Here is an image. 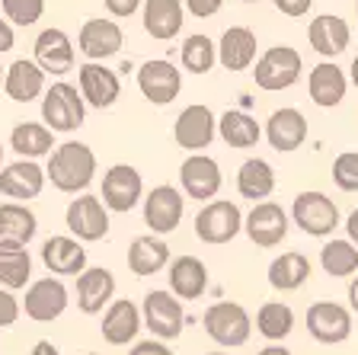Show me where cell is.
I'll return each instance as SVG.
<instances>
[{
  "label": "cell",
  "mask_w": 358,
  "mask_h": 355,
  "mask_svg": "<svg viewBox=\"0 0 358 355\" xmlns=\"http://www.w3.org/2000/svg\"><path fill=\"white\" fill-rule=\"evenodd\" d=\"M93 176H96V154L83 141H64L48 154L45 179H52L58 193L83 195V189L93 183Z\"/></svg>",
  "instance_id": "6da1fadb"
},
{
  "label": "cell",
  "mask_w": 358,
  "mask_h": 355,
  "mask_svg": "<svg viewBox=\"0 0 358 355\" xmlns=\"http://www.w3.org/2000/svg\"><path fill=\"white\" fill-rule=\"evenodd\" d=\"M87 118V103H83L80 90L71 87L64 81H55L52 87L45 90L42 97V125L48 132H77Z\"/></svg>",
  "instance_id": "7a4b0ae2"
},
{
  "label": "cell",
  "mask_w": 358,
  "mask_h": 355,
  "mask_svg": "<svg viewBox=\"0 0 358 355\" xmlns=\"http://www.w3.org/2000/svg\"><path fill=\"white\" fill-rule=\"evenodd\" d=\"M201 323H205V333L224 349L246 346V342H250V333H253V317H250L246 307L237 301L211 304L208 311H205V317H201Z\"/></svg>",
  "instance_id": "3957f363"
},
{
  "label": "cell",
  "mask_w": 358,
  "mask_h": 355,
  "mask_svg": "<svg viewBox=\"0 0 358 355\" xmlns=\"http://www.w3.org/2000/svg\"><path fill=\"white\" fill-rule=\"evenodd\" d=\"M301 71H304V61L301 52L291 48V45H275V48H266L256 61V87L266 90V93H278V90H288L301 81Z\"/></svg>",
  "instance_id": "277c9868"
},
{
  "label": "cell",
  "mask_w": 358,
  "mask_h": 355,
  "mask_svg": "<svg viewBox=\"0 0 358 355\" xmlns=\"http://www.w3.org/2000/svg\"><path fill=\"white\" fill-rule=\"evenodd\" d=\"M141 320L148 326L154 340L160 342H170V340H179L182 336V326H186V311L179 298L173 295L170 288H154L144 295V304H141Z\"/></svg>",
  "instance_id": "5b68a950"
},
{
  "label": "cell",
  "mask_w": 358,
  "mask_h": 355,
  "mask_svg": "<svg viewBox=\"0 0 358 355\" xmlns=\"http://www.w3.org/2000/svg\"><path fill=\"white\" fill-rule=\"evenodd\" d=\"M240 230H243V211L237 202L215 199L208 205H201V211L195 215V237L208 246L231 244Z\"/></svg>",
  "instance_id": "8992f818"
},
{
  "label": "cell",
  "mask_w": 358,
  "mask_h": 355,
  "mask_svg": "<svg viewBox=\"0 0 358 355\" xmlns=\"http://www.w3.org/2000/svg\"><path fill=\"white\" fill-rule=\"evenodd\" d=\"M291 221L310 237H329L339 228V208L327 193L307 189V193H298L291 202Z\"/></svg>",
  "instance_id": "52a82bcc"
},
{
  "label": "cell",
  "mask_w": 358,
  "mask_h": 355,
  "mask_svg": "<svg viewBox=\"0 0 358 355\" xmlns=\"http://www.w3.org/2000/svg\"><path fill=\"white\" fill-rule=\"evenodd\" d=\"M64 224L67 230L74 234V240L80 244H96V240H106L109 234V208L103 205L99 195H77L64 211Z\"/></svg>",
  "instance_id": "ba28073f"
},
{
  "label": "cell",
  "mask_w": 358,
  "mask_h": 355,
  "mask_svg": "<svg viewBox=\"0 0 358 355\" xmlns=\"http://www.w3.org/2000/svg\"><path fill=\"white\" fill-rule=\"evenodd\" d=\"M144 199V179L131 163H115L103 173V205L109 211L128 215Z\"/></svg>",
  "instance_id": "9c48e42d"
},
{
  "label": "cell",
  "mask_w": 358,
  "mask_h": 355,
  "mask_svg": "<svg viewBox=\"0 0 358 355\" xmlns=\"http://www.w3.org/2000/svg\"><path fill=\"white\" fill-rule=\"evenodd\" d=\"M138 90L144 99L154 106H170L182 90V74L179 67L166 58H150L138 67Z\"/></svg>",
  "instance_id": "30bf717a"
},
{
  "label": "cell",
  "mask_w": 358,
  "mask_h": 355,
  "mask_svg": "<svg viewBox=\"0 0 358 355\" xmlns=\"http://www.w3.org/2000/svg\"><path fill=\"white\" fill-rule=\"evenodd\" d=\"M288 228H291V218L278 202H259L243 218V234L256 246H262V250H272V246L282 244L285 237H288Z\"/></svg>",
  "instance_id": "8fae6325"
},
{
  "label": "cell",
  "mask_w": 358,
  "mask_h": 355,
  "mask_svg": "<svg viewBox=\"0 0 358 355\" xmlns=\"http://www.w3.org/2000/svg\"><path fill=\"white\" fill-rule=\"evenodd\" d=\"M307 333L323 346H339L352 336V311L336 301H317L307 307Z\"/></svg>",
  "instance_id": "7c38bea8"
},
{
  "label": "cell",
  "mask_w": 358,
  "mask_h": 355,
  "mask_svg": "<svg viewBox=\"0 0 358 355\" xmlns=\"http://www.w3.org/2000/svg\"><path fill=\"white\" fill-rule=\"evenodd\" d=\"M179 183H182V193L195 202H211L224 186L221 176V163L208 154H189L179 167Z\"/></svg>",
  "instance_id": "4fadbf2b"
},
{
  "label": "cell",
  "mask_w": 358,
  "mask_h": 355,
  "mask_svg": "<svg viewBox=\"0 0 358 355\" xmlns=\"http://www.w3.org/2000/svg\"><path fill=\"white\" fill-rule=\"evenodd\" d=\"M144 224L150 228L154 237H164V234H173L182 221V195H179L176 186H154L148 195H144Z\"/></svg>",
  "instance_id": "5bb4252c"
},
{
  "label": "cell",
  "mask_w": 358,
  "mask_h": 355,
  "mask_svg": "<svg viewBox=\"0 0 358 355\" xmlns=\"http://www.w3.org/2000/svg\"><path fill=\"white\" fill-rule=\"evenodd\" d=\"M77 45H80V52L87 55V61H96L103 64L106 58H115L122 52V45H125V32L115 20H87L77 32Z\"/></svg>",
  "instance_id": "9a60e30c"
},
{
  "label": "cell",
  "mask_w": 358,
  "mask_h": 355,
  "mask_svg": "<svg viewBox=\"0 0 358 355\" xmlns=\"http://www.w3.org/2000/svg\"><path fill=\"white\" fill-rule=\"evenodd\" d=\"M77 90L87 106L93 109H109L115 106V99L122 97V81L119 74L106 64H96V61H87L77 71Z\"/></svg>",
  "instance_id": "2e32d148"
},
{
  "label": "cell",
  "mask_w": 358,
  "mask_h": 355,
  "mask_svg": "<svg viewBox=\"0 0 358 355\" xmlns=\"http://www.w3.org/2000/svg\"><path fill=\"white\" fill-rule=\"evenodd\" d=\"M32 52H36V64L42 67V74H71L74 71V42H71V36H67L64 29H58V26H48V29H42L36 36V45H32Z\"/></svg>",
  "instance_id": "e0dca14e"
},
{
  "label": "cell",
  "mask_w": 358,
  "mask_h": 355,
  "mask_svg": "<svg viewBox=\"0 0 358 355\" xmlns=\"http://www.w3.org/2000/svg\"><path fill=\"white\" fill-rule=\"evenodd\" d=\"M215 134H217V118L208 106H201V103L186 106V109L179 112L176 125H173L176 144L182 151H195V154L208 148L211 141H215Z\"/></svg>",
  "instance_id": "ac0fdd59"
},
{
  "label": "cell",
  "mask_w": 358,
  "mask_h": 355,
  "mask_svg": "<svg viewBox=\"0 0 358 355\" xmlns=\"http://www.w3.org/2000/svg\"><path fill=\"white\" fill-rule=\"evenodd\" d=\"M67 301H71V295H67L61 279H38L26 288L22 311L36 323H52V320H58L67 311Z\"/></svg>",
  "instance_id": "d6986e66"
},
{
  "label": "cell",
  "mask_w": 358,
  "mask_h": 355,
  "mask_svg": "<svg viewBox=\"0 0 358 355\" xmlns=\"http://www.w3.org/2000/svg\"><path fill=\"white\" fill-rule=\"evenodd\" d=\"M307 42H310V48L320 55L323 61H333L349 48L352 29H349V22H345L343 16L320 13L310 26H307Z\"/></svg>",
  "instance_id": "ffe728a7"
},
{
  "label": "cell",
  "mask_w": 358,
  "mask_h": 355,
  "mask_svg": "<svg viewBox=\"0 0 358 355\" xmlns=\"http://www.w3.org/2000/svg\"><path fill=\"white\" fill-rule=\"evenodd\" d=\"M115 298V275L112 269L87 266V272L77 275V307L83 314H103Z\"/></svg>",
  "instance_id": "44dd1931"
},
{
  "label": "cell",
  "mask_w": 358,
  "mask_h": 355,
  "mask_svg": "<svg viewBox=\"0 0 358 355\" xmlns=\"http://www.w3.org/2000/svg\"><path fill=\"white\" fill-rule=\"evenodd\" d=\"M266 141L272 144V151L278 154H291V151H298L301 144L307 141V118L301 109H275L268 116L266 122Z\"/></svg>",
  "instance_id": "7402d4cb"
},
{
  "label": "cell",
  "mask_w": 358,
  "mask_h": 355,
  "mask_svg": "<svg viewBox=\"0 0 358 355\" xmlns=\"http://www.w3.org/2000/svg\"><path fill=\"white\" fill-rule=\"evenodd\" d=\"M45 189V170L36 160H16L10 167H0V195L16 202L38 199Z\"/></svg>",
  "instance_id": "603a6c76"
},
{
  "label": "cell",
  "mask_w": 358,
  "mask_h": 355,
  "mask_svg": "<svg viewBox=\"0 0 358 355\" xmlns=\"http://www.w3.org/2000/svg\"><path fill=\"white\" fill-rule=\"evenodd\" d=\"M345 90H349V81H345V71L333 61H320V64L310 67L307 74V93L320 109H336V106L345 99Z\"/></svg>",
  "instance_id": "cb8c5ba5"
},
{
  "label": "cell",
  "mask_w": 358,
  "mask_h": 355,
  "mask_svg": "<svg viewBox=\"0 0 358 355\" xmlns=\"http://www.w3.org/2000/svg\"><path fill=\"white\" fill-rule=\"evenodd\" d=\"M42 263L52 275H83L87 272V250L74 237H48L42 244Z\"/></svg>",
  "instance_id": "d4e9b609"
},
{
  "label": "cell",
  "mask_w": 358,
  "mask_h": 355,
  "mask_svg": "<svg viewBox=\"0 0 358 355\" xmlns=\"http://www.w3.org/2000/svg\"><path fill=\"white\" fill-rule=\"evenodd\" d=\"M141 311H138V304L122 298V301H112L103 314V340L109 346H128V342L138 340L141 333Z\"/></svg>",
  "instance_id": "484cf974"
},
{
  "label": "cell",
  "mask_w": 358,
  "mask_h": 355,
  "mask_svg": "<svg viewBox=\"0 0 358 355\" xmlns=\"http://www.w3.org/2000/svg\"><path fill=\"white\" fill-rule=\"evenodd\" d=\"M170 291L179 301H199L208 288V269L199 256H176L170 259Z\"/></svg>",
  "instance_id": "4316f807"
},
{
  "label": "cell",
  "mask_w": 358,
  "mask_h": 355,
  "mask_svg": "<svg viewBox=\"0 0 358 355\" xmlns=\"http://www.w3.org/2000/svg\"><path fill=\"white\" fill-rule=\"evenodd\" d=\"M217 61L224 71L231 74H243L256 61V36L246 26H231L217 42Z\"/></svg>",
  "instance_id": "83f0119b"
},
{
  "label": "cell",
  "mask_w": 358,
  "mask_h": 355,
  "mask_svg": "<svg viewBox=\"0 0 358 355\" xmlns=\"http://www.w3.org/2000/svg\"><path fill=\"white\" fill-rule=\"evenodd\" d=\"M144 32L157 42H170L179 36L182 20H186V7L179 0H144Z\"/></svg>",
  "instance_id": "f1b7e54d"
},
{
  "label": "cell",
  "mask_w": 358,
  "mask_h": 355,
  "mask_svg": "<svg viewBox=\"0 0 358 355\" xmlns=\"http://www.w3.org/2000/svg\"><path fill=\"white\" fill-rule=\"evenodd\" d=\"M3 90L13 103H32V99L45 97V74L32 58H20L7 67L3 74Z\"/></svg>",
  "instance_id": "f546056e"
},
{
  "label": "cell",
  "mask_w": 358,
  "mask_h": 355,
  "mask_svg": "<svg viewBox=\"0 0 358 355\" xmlns=\"http://www.w3.org/2000/svg\"><path fill=\"white\" fill-rule=\"evenodd\" d=\"M166 266H170V246H166L164 237H154V234L134 237L131 246H128V269H131L138 279L157 275Z\"/></svg>",
  "instance_id": "4dcf8cb0"
},
{
  "label": "cell",
  "mask_w": 358,
  "mask_h": 355,
  "mask_svg": "<svg viewBox=\"0 0 358 355\" xmlns=\"http://www.w3.org/2000/svg\"><path fill=\"white\" fill-rule=\"evenodd\" d=\"M237 193H240V199L256 202V205L266 202L268 195L275 193V170H272V163L262 160V157H250V160L240 163Z\"/></svg>",
  "instance_id": "1f68e13d"
},
{
  "label": "cell",
  "mask_w": 358,
  "mask_h": 355,
  "mask_svg": "<svg viewBox=\"0 0 358 355\" xmlns=\"http://www.w3.org/2000/svg\"><path fill=\"white\" fill-rule=\"evenodd\" d=\"M38 234V218L32 208L20 202H3L0 205V244L29 246V240Z\"/></svg>",
  "instance_id": "d6a6232c"
},
{
  "label": "cell",
  "mask_w": 358,
  "mask_h": 355,
  "mask_svg": "<svg viewBox=\"0 0 358 355\" xmlns=\"http://www.w3.org/2000/svg\"><path fill=\"white\" fill-rule=\"evenodd\" d=\"M217 134L227 148H237V151H250L259 144L262 138V128L250 112L243 109H227L221 118H217Z\"/></svg>",
  "instance_id": "836d02e7"
},
{
  "label": "cell",
  "mask_w": 358,
  "mask_h": 355,
  "mask_svg": "<svg viewBox=\"0 0 358 355\" xmlns=\"http://www.w3.org/2000/svg\"><path fill=\"white\" fill-rule=\"evenodd\" d=\"M10 148L22 160H38V157L55 151V132H48L38 122H16L13 132H10Z\"/></svg>",
  "instance_id": "e575fe53"
},
{
  "label": "cell",
  "mask_w": 358,
  "mask_h": 355,
  "mask_svg": "<svg viewBox=\"0 0 358 355\" xmlns=\"http://www.w3.org/2000/svg\"><path fill=\"white\" fill-rule=\"evenodd\" d=\"M310 279V259L304 253H282L268 263V285L275 291H298Z\"/></svg>",
  "instance_id": "d590c367"
},
{
  "label": "cell",
  "mask_w": 358,
  "mask_h": 355,
  "mask_svg": "<svg viewBox=\"0 0 358 355\" xmlns=\"http://www.w3.org/2000/svg\"><path fill=\"white\" fill-rule=\"evenodd\" d=\"M29 279H32L29 246L0 244V285L7 291H16V288H26Z\"/></svg>",
  "instance_id": "8d00e7d4"
},
{
  "label": "cell",
  "mask_w": 358,
  "mask_h": 355,
  "mask_svg": "<svg viewBox=\"0 0 358 355\" xmlns=\"http://www.w3.org/2000/svg\"><path fill=\"white\" fill-rule=\"evenodd\" d=\"M256 333L266 336L268 342H282L285 336L294 333V311L282 301H266L256 311Z\"/></svg>",
  "instance_id": "74e56055"
},
{
  "label": "cell",
  "mask_w": 358,
  "mask_h": 355,
  "mask_svg": "<svg viewBox=\"0 0 358 355\" xmlns=\"http://www.w3.org/2000/svg\"><path fill=\"white\" fill-rule=\"evenodd\" d=\"M320 266L333 279L358 275V246L349 244V240H327L320 250Z\"/></svg>",
  "instance_id": "f35d334b"
},
{
  "label": "cell",
  "mask_w": 358,
  "mask_h": 355,
  "mask_svg": "<svg viewBox=\"0 0 358 355\" xmlns=\"http://www.w3.org/2000/svg\"><path fill=\"white\" fill-rule=\"evenodd\" d=\"M179 61H182V67H186L189 74H208L211 67L217 64V45L211 42L208 36L195 32V36H189L186 42H182Z\"/></svg>",
  "instance_id": "ab89813d"
},
{
  "label": "cell",
  "mask_w": 358,
  "mask_h": 355,
  "mask_svg": "<svg viewBox=\"0 0 358 355\" xmlns=\"http://www.w3.org/2000/svg\"><path fill=\"white\" fill-rule=\"evenodd\" d=\"M10 26H32L45 16V0H0Z\"/></svg>",
  "instance_id": "60d3db41"
},
{
  "label": "cell",
  "mask_w": 358,
  "mask_h": 355,
  "mask_svg": "<svg viewBox=\"0 0 358 355\" xmlns=\"http://www.w3.org/2000/svg\"><path fill=\"white\" fill-rule=\"evenodd\" d=\"M333 183L343 193H358V151H343L333 160Z\"/></svg>",
  "instance_id": "b9f144b4"
},
{
  "label": "cell",
  "mask_w": 358,
  "mask_h": 355,
  "mask_svg": "<svg viewBox=\"0 0 358 355\" xmlns=\"http://www.w3.org/2000/svg\"><path fill=\"white\" fill-rule=\"evenodd\" d=\"M20 314H22V304L13 298V291L0 288V330L13 326L16 320H20Z\"/></svg>",
  "instance_id": "7bdbcfd3"
},
{
  "label": "cell",
  "mask_w": 358,
  "mask_h": 355,
  "mask_svg": "<svg viewBox=\"0 0 358 355\" xmlns=\"http://www.w3.org/2000/svg\"><path fill=\"white\" fill-rule=\"evenodd\" d=\"M106 10H109L112 20H128L141 10V0H103Z\"/></svg>",
  "instance_id": "ee69618b"
},
{
  "label": "cell",
  "mask_w": 358,
  "mask_h": 355,
  "mask_svg": "<svg viewBox=\"0 0 358 355\" xmlns=\"http://www.w3.org/2000/svg\"><path fill=\"white\" fill-rule=\"evenodd\" d=\"M182 7L192 16H199V20H208L224 7V0H182Z\"/></svg>",
  "instance_id": "f6af8a7d"
},
{
  "label": "cell",
  "mask_w": 358,
  "mask_h": 355,
  "mask_svg": "<svg viewBox=\"0 0 358 355\" xmlns=\"http://www.w3.org/2000/svg\"><path fill=\"white\" fill-rule=\"evenodd\" d=\"M313 7V0H275V10L285 16H291V20H301V16H307Z\"/></svg>",
  "instance_id": "bcb514c9"
},
{
  "label": "cell",
  "mask_w": 358,
  "mask_h": 355,
  "mask_svg": "<svg viewBox=\"0 0 358 355\" xmlns=\"http://www.w3.org/2000/svg\"><path fill=\"white\" fill-rule=\"evenodd\" d=\"M128 355H173L170 346L160 340H144V342H134V349Z\"/></svg>",
  "instance_id": "7dc6e473"
},
{
  "label": "cell",
  "mask_w": 358,
  "mask_h": 355,
  "mask_svg": "<svg viewBox=\"0 0 358 355\" xmlns=\"http://www.w3.org/2000/svg\"><path fill=\"white\" fill-rule=\"evenodd\" d=\"M13 45H16V32H13V26H10V22L3 20V16H0V55L10 52Z\"/></svg>",
  "instance_id": "c3c4849f"
},
{
  "label": "cell",
  "mask_w": 358,
  "mask_h": 355,
  "mask_svg": "<svg viewBox=\"0 0 358 355\" xmlns=\"http://www.w3.org/2000/svg\"><path fill=\"white\" fill-rule=\"evenodd\" d=\"M345 234H349V244L358 246V208L352 211L349 218H345Z\"/></svg>",
  "instance_id": "681fc988"
},
{
  "label": "cell",
  "mask_w": 358,
  "mask_h": 355,
  "mask_svg": "<svg viewBox=\"0 0 358 355\" xmlns=\"http://www.w3.org/2000/svg\"><path fill=\"white\" fill-rule=\"evenodd\" d=\"M29 355H61V352H58V346H55V342L38 340L36 346H32V352H29Z\"/></svg>",
  "instance_id": "f907efd6"
},
{
  "label": "cell",
  "mask_w": 358,
  "mask_h": 355,
  "mask_svg": "<svg viewBox=\"0 0 358 355\" xmlns=\"http://www.w3.org/2000/svg\"><path fill=\"white\" fill-rule=\"evenodd\" d=\"M256 355H291V349H285L282 342H268V346H262Z\"/></svg>",
  "instance_id": "816d5d0a"
},
{
  "label": "cell",
  "mask_w": 358,
  "mask_h": 355,
  "mask_svg": "<svg viewBox=\"0 0 358 355\" xmlns=\"http://www.w3.org/2000/svg\"><path fill=\"white\" fill-rule=\"evenodd\" d=\"M349 304H352V311L358 314V275L349 281Z\"/></svg>",
  "instance_id": "f5cc1de1"
},
{
  "label": "cell",
  "mask_w": 358,
  "mask_h": 355,
  "mask_svg": "<svg viewBox=\"0 0 358 355\" xmlns=\"http://www.w3.org/2000/svg\"><path fill=\"white\" fill-rule=\"evenodd\" d=\"M349 74H352V87L358 90V55H355V61H352V71H349Z\"/></svg>",
  "instance_id": "db71d44e"
},
{
  "label": "cell",
  "mask_w": 358,
  "mask_h": 355,
  "mask_svg": "<svg viewBox=\"0 0 358 355\" xmlns=\"http://www.w3.org/2000/svg\"><path fill=\"white\" fill-rule=\"evenodd\" d=\"M3 74H7V67H3V64H0V81H3Z\"/></svg>",
  "instance_id": "11a10c76"
},
{
  "label": "cell",
  "mask_w": 358,
  "mask_h": 355,
  "mask_svg": "<svg viewBox=\"0 0 358 355\" xmlns=\"http://www.w3.org/2000/svg\"><path fill=\"white\" fill-rule=\"evenodd\" d=\"M0 163H3V144H0Z\"/></svg>",
  "instance_id": "9f6ffc18"
},
{
  "label": "cell",
  "mask_w": 358,
  "mask_h": 355,
  "mask_svg": "<svg viewBox=\"0 0 358 355\" xmlns=\"http://www.w3.org/2000/svg\"><path fill=\"white\" fill-rule=\"evenodd\" d=\"M243 4H259V0H243Z\"/></svg>",
  "instance_id": "6f0895ef"
},
{
  "label": "cell",
  "mask_w": 358,
  "mask_h": 355,
  "mask_svg": "<svg viewBox=\"0 0 358 355\" xmlns=\"http://www.w3.org/2000/svg\"><path fill=\"white\" fill-rule=\"evenodd\" d=\"M208 355H227V352H208Z\"/></svg>",
  "instance_id": "680465c9"
},
{
  "label": "cell",
  "mask_w": 358,
  "mask_h": 355,
  "mask_svg": "<svg viewBox=\"0 0 358 355\" xmlns=\"http://www.w3.org/2000/svg\"><path fill=\"white\" fill-rule=\"evenodd\" d=\"M83 355H96V352H83Z\"/></svg>",
  "instance_id": "91938a15"
},
{
  "label": "cell",
  "mask_w": 358,
  "mask_h": 355,
  "mask_svg": "<svg viewBox=\"0 0 358 355\" xmlns=\"http://www.w3.org/2000/svg\"><path fill=\"white\" fill-rule=\"evenodd\" d=\"M355 13H358V0H355Z\"/></svg>",
  "instance_id": "94428289"
}]
</instances>
